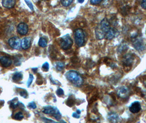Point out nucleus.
I'll list each match as a JSON object with an SVG mask.
<instances>
[{
	"instance_id": "1",
	"label": "nucleus",
	"mask_w": 146,
	"mask_h": 123,
	"mask_svg": "<svg viewBox=\"0 0 146 123\" xmlns=\"http://www.w3.org/2000/svg\"><path fill=\"white\" fill-rule=\"evenodd\" d=\"M67 79L76 86H81L83 83V79L77 72L70 70L66 73Z\"/></svg>"
},
{
	"instance_id": "2",
	"label": "nucleus",
	"mask_w": 146,
	"mask_h": 123,
	"mask_svg": "<svg viewBox=\"0 0 146 123\" xmlns=\"http://www.w3.org/2000/svg\"><path fill=\"white\" fill-rule=\"evenodd\" d=\"M42 111L44 114H52L56 119L58 120H60L61 118V114L59 110L56 107H53L52 106H47L43 107Z\"/></svg>"
},
{
	"instance_id": "3",
	"label": "nucleus",
	"mask_w": 146,
	"mask_h": 123,
	"mask_svg": "<svg viewBox=\"0 0 146 123\" xmlns=\"http://www.w3.org/2000/svg\"><path fill=\"white\" fill-rule=\"evenodd\" d=\"M74 40L77 45L82 47L85 43V35L82 29H77L74 32Z\"/></svg>"
},
{
	"instance_id": "4",
	"label": "nucleus",
	"mask_w": 146,
	"mask_h": 123,
	"mask_svg": "<svg viewBox=\"0 0 146 123\" xmlns=\"http://www.w3.org/2000/svg\"><path fill=\"white\" fill-rule=\"evenodd\" d=\"M73 45V41L69 35H66L61 38L60 45L62 49H70Z\"/></svg>"
},
{
	"instance_id": "5",
	"label": "nucleus",
	"mask_w": 146,
	"mask_h": 123,
	"mask_svg": "<svg viewBox=\"0 0 146 123\" xmlns=\"http://www.w3.org/2000/svg\"><path fill=\"white\" fill-rule=\"evenodd\" d=\"M8 44L12 48L18 49L21 46V41L20 38L17 36H14L11 38L8 41Z\"/></svg>"
},
{
	"instance_id": "6",
	"label": "nucleus",
	"mask_w": 146,
	"mask_h": 123,
	"mask_svg": "<svg viewBox=\"0 0 146 123\" xmlns=\"http://www.w3.org/2000/svg\"><path fill=\"white\" fill-rule=\"evenodd\" d=\"M98 25L100 27V29L105 33V35L111 27L110 22L106 18L102 20L100 24Z\"/></svg>"
},
{
	"instance_id": "7",
	"label": "nucleus",
	"mask_w": 146,
	"mask_h": 123,
	"mask_svg": "<svg viewBox=\"0 0 146 123\" xmlns=\"http://www.w3.org/2000/svg\"><path fill=\"white\" fill-rule=\"evenodd\" d=\"M133 45L134 48L139 51H143L145 49V45L143 40L139 38L134 40Z\"/></svg>"
},
{
	"instance_id": "8",
	"label": "nucleus",
	"mask_w": 146,
	"mask_h": 123,
	"mask_svg": "<svg viewBox=\"0 0 146 123\" xmlns=\"http://www.w3.org/2000/svg\"><path fill=\"white\" fill-rule=\"evenodd\" d=\"M29 31L28 25L26 23H21L17 26V31L20 35H27Z\"/></svg>"
},
{
	"instance_id": "9",
	"label": "nucleus",
	"mask_w": 146,
	"mask_h": 123,
	"mask_svg": "<svg viewBox=\"0 0 146 123\" xmlns=\"http://www.w3.org/2000/svg\"><path fill=\"white\" fill-rule=\"evenodd\" d=\"M0 63L3 67H8L12 65V60L11 59L8 57L3 56L0 57Z\"/></svg>"
},
{
	"instance_id": "10",
	"label": "nucleus",
	"mask_w": 146,
	"mask_h": 123,
	"mask_svg": "<svg viewBox=\"0 0 146 123\" xmlns=\"http://www.w3.org/2000/svg\"><path fill=\"white\" fill-rule=\"evenodd\" d=\"M129 93V90L125 86H122L119 88L117 91V94L119 97L121 98H125L127 97Z\"/></svg>"
},
{
	"instance_id": "11",
	"label": "nucleus",
	"mask_w": 146,
	"mask_h": 123,
	"mask_svg": "<svg viewBox=\"0 0 146 123\" xmlns=\"http://www.w3.org/2000/svg\"><path fill=\"white\" fill-rule=\"evenodd\" d=\"M118 34V31L114 29L111 27V29L108 30V31L105 35V38L108 40H111L114 39Z\"/></svg>"
},
{
	"instance_id": "12",
	"label": "nucleus",
	"mask_w": 146,
	"mask_h": 123,
	"mask_svg": "<svg viewBox=\"0 0 146 123\" xmlns=\"http://www.w3.org/2000/svg\"><path fill=\"white\" fill-rule=\"evenodd\" d=\"M141 110V106L139 102L135 101L133 102L129 107V110L133 113H137Z\"/></svg>"
},
{
	"instance_id": "13",
	"label": "nucleus",
	"mask_w": 146,
	"mask_h": 123,
	"mask_svg": "<svg viewBox=\"0 0 146 123\" xmlns=\"http://www.w3.org/2000/svg\"><path fill=\"white\" fill-rule=\"evenodd\" d=\"M31 43V39L30 37H25L21 42V46L23 49L27 50L30 47Z\"/></svg>"
},
{
	"instance_id": "14",
	"label": "nucleus",
	"mask_w": 146,
	"mask_h": 123,
	"mask_svg": "<svg viewBox=\"0 0 146 123\" xmlns=\"http://www.w3.org/2000/svg\"><path fill=\"white\" fill-rule=\"evenodd\" d=\"M133 57L131 55H126L123 60V64L125 66H130L133 64Z\"/></svg>"
},
{
	"instance_id": "15",
	"label": "nucleus",
	"mask_w": 146,
	"mask_h": 123,
	"mask_svg": "<svg viewBox=\"0 0 146 123\" xmlns=\"http://www.w3.org/2000/svg\"><path fill=\"white\" fill-rule=\"evenodd\" d=\"M95 36L96 39L99 40H101L105 38V33L100 29L99 25H98L95 29Z\"/></svg>"
},
{
	"instance_id": "16",
	"label": "nucleus",
	"mask_w": 146,
	"mask_h": 123,
	"mask_svg": "<svg viewBox=\"0 0 146 123\" xmlns=\"http://www.w3.org/2000/svg\"><path fill=\"white\" fill-rule=\"evenodd\" d=\"M15 1L14 0H5L2 1V3L3 6L7 8H12L15 5Z\"/></svg>"
},
{
	"instance_id": "17",
	"label": "nucleus",
	"mask_w": 146,
	"mask_h": 123,
	"mask_svg": "<svg viewBox=\"0 0 146 123\" xmlns=\"http://www.w3.org/2000/svg\"><path fill=\"white\" fill-rule=\"evenodd\" d=\"M23 77V74L21 72H17L15 73L14 74L13 76V80L15 82H18L20 81Z\"/></svg>"
},
{
	"instance_id": "18",
	"label": "nucleus",
	"mask_w": 146,
	"mask_h": 123,
	"mask_svg": "<svg viewBox=\"0 0 146 123\" xmlns=\"http://www.w3.org/2000/svg\"><path fill=\"white\" fill-rule=\"evenodd\" d=\"M108 119L112 123H116L118 120V116L115 114H111L109 116Z\"/></svg>"
},
{
	"instance_id": "19",
	"label": "nucleus",
	"mask_w": 146,
	"mask_h": 123,
	"mask_svg": "<svg viewBox=\"0 0 146 123\" xmlns=\"http://www.w3.org/2000/svg\"><path fill=\"white\" fill-rule=\"evenodd\" d=\"M65 63L62 62H58L55 64V67L59 71H61L65 68Z\"/></svg>"
},
{
	"instance_id": "20",
	"label": "nucleus",
	"mask_w": 146,
	"mask_h": 123,
	"mask_svg": "<svg viewBox=\"0 0 146 123\" xmlns=\"http://www.w3.org/2000/svg\"><path fill=\"white\" fill-rule=\"evenodd\" d=\"M42 120L45 123H67L64 120H61L60 123H58V122H56L55 121H54L53 120H52L50 119H48V118H45V117L42 118Z\"/></svg>"
},
{
	"instance_id": "21",
	"label": "nucleus",
	"mask_w": 146,
	"mask_h": 123,
	"mask_svg": "<svg viewBox=\"0 0 146 123\" xmlns=\"http://www.w3.org/2000/svg\"><path fill=\"white\" fill-rule=\"evenodd\" d=\"M75 104V99L74 97L70 96L69 98L67 100L66 104L69 107H72Z\"/></svg>"
},
{
	"instance_id": "22",
	"label": "nucleus",
	"mask_w": 146,
	"mask_h": 123,
	"mask_svg": "<svg viewBox=\"0 0 146 123\" xmlns=\"http://www.w3.org/2000/svg\"><path fill=\"white\" fill-rule=\"evenodd\" d=\"M38 45L42 48H44L47 45V41L46 39L43 37L40 38V40L38 41Z\"/></svg>"
},
{
	"instance_id": "23",
	"label": "nucleus",
	"mask_w": 146,
	"mask_h": 123,
	"mask_svg": "<svg viewBox=\"0 0 146 123\" xmlns=\"http://www.w3.org/2000/svg\"><path fill=\"white\" fill-rule=\"evenodd\" d=\"M14 118L16 120H21L24 118V115H23L22 112H19L14 115Z\"/></svg>"
},
{
	"instance_id": "24",
	"label": "nucleus",
	"mask_w": 146,
	"mask_h": 123,
	"mask_svg": "<svg viewBox=\"0 0 146 123\" xmlns=\"http://www.w3.org/2000/svg\"><path fill=\"white\" fill-rule=\"evenodd\" d=\"M128 48V47L125 44H121V45H120L118 49V51L119 53H121V52H124L125 51H126Z\"/></svg>"
},
{
	"instance_id": "25",
	"label": "nucleus",
	"mask_w": 146,
	"mask_h": 123,
	"mask_svg": "<svg viewBox=\"0 0 146 123\" xmlns=\"http://www.w3.org/2000/svg\"><path fill=\"white\" fill-rule=\"evenodd\" d=\"M73 2L72 0H68V1H61V3L62 4V5L63 6L67 7L69 6L70 5H71L72 4V3Z\"/></svg>"
},
{
	"instance_id": "26",
	"label": "nucleus",
	"mask_w": 146,
	"mask_h": 123,
	"mask_svg": "<svg viewBox=\"0 0 146 123\" xmlns=\"http://www.w3.org/2000/svg\"><path fill=\"white\" fill-rule=\"evenodd\" d=\"M18 104H19V101L18 100L15 101V100H14L13 101H12L11 104V107L12 108H15L18 106Z\"/></svg>"
},
{
	"instance_id": "27",
	"label": "nucleus",
	"mask_w": 146,
	"mask_h": 123,
	"mask_svg": "<svg viewBox=\"0 0 146 123\" xmlns=\"http://www.w3.org/2000/svg\"><path fill=\"white\" fill-rule=\"evenodd\" d=\"M33 75L31 74H30L29 75V78L27 83V87H29V86L31 85V84L33 81Z\"/></svg>"
},
{
	"instance_id": "28",
	"label": "nucleus",
	"mask_w": 146,
	"mask_h": 123,
	"mask_svg": "<svg viewBox=\"0 0 146 123\" xmlns=\"http://www.w3.org/2000/svg\"><path fill=\"white\" fill-rule=\"evenodd\" d=\"M49 65L47 62H46L43 65H42V69L44 71H48L49 70Z\"/></svg>"
},
{
	"instance_id": "29",
	"label": "nucleus",
	"mask_w": 146,
	"mask_h": 123,
	"mask_svg": "<svg viewBox=\"0 0 146 123\" xmlns=\"http://www.w3.org/2000/svg\"><path fill=\"white\" fill-rule=\"evenodd\" d=\"M56 94L58 96H61L64 94V91L61 88H59L56 91Z\"/></svg>"
},
{
	"instance_id": "30",
	"label": "nucleus",
	"mask_w": 146,
	"mask_h": 123,
	"mask_svg": "<svg viewBox=\"0 0 146 123\" xmlns=\"http://www.w3.org/2000/svg\"><path fill=\"white\" fill-rule=\"evenodd\" d=\"M20 95L21 96L24 97V98H27V92L26 90H23L21 91L20 92Z\"/></svg>"
},
{
	"instance_id": "31",
	"label": "nucleus",
	"mask_w": 146,
	"mask_h": 123,
	"mask_svg": "<svg viewBox=\"0 0 146 123\" xmlns=\"http://www.w3.org/2000/svg\"><path fill=\"white\" fill-rule=\"evenodd\" d=\"M102 2V0H91L90 3L93 5H96Z\"/></svg>"
},
{
	"instance_id": "32",
	"label": "nucleus",
	"mask_w": 146,
	"mask_h": 123,
	"mask_svg": "<svg viewBox=\"0 0 146 123\" xmlns=\"http://www.w3.org/2000/svg\"><path fill=\"white\" fill-rule=\"evenodd\" d=\"M28 107L30 108H31V109H36L37 106H36V104H35V103L34 102H30V104H28Z\"/></svg>"
},
{
	"instance_id": "33",
	"label": "nucleus",
	"mask_w": 146,
	"mask_h": 123,
	"mask_svg": "<svg viewBox=\"0 0 146 123\" xmlns=\"http://www.w3.org/2000/svg\"><path fill=\"white\" fill-rule=\"evenodd\" d=\"M25 3L27 5L28 7L30 8V9L33 11V3H31V2L30 1H25Z\"/></svg>"
},
{
	"instance_id": "34",
	"label": "nucleus",
	"mask_w": 146,
	"mask_h": 123,
	"mask_svg": "<svg viewBox=\"0 0 146 123\" xmlns=\"http://www.w3.org/2000/svg\"><path fill=\"white\" fill-rule=\"evenodd\" d=\"M141 7L144 9H145L146 7V0H143L142 3H141Z\"/></svg>"
},
{
	"instance_id": "35",
	"label": "nucleus",
	"mask_w": 146,
	"mask_h": 123,
	"mask_svg": "<svg viewBox=\"0 0 146 123\" xmlns=\"http://www.w3.org/2000/svg\"><path fill=\"white\" fill-rule=\"evenodd\" d=\"M72 117L76 118H80V115L78 114L77 112H74L72 114Z\"/></svg>"
},
{
	"instance_id": "36",
	"label": "nucleus",
	"mask_w": 146,
	"mask_h": 123,
	"mask_svg": "<svg viewBox=\"0 0 146 123\" xmlns=\"http://www.w3.org/2000/svg\"><path fill=\"white\" fill-rule=\"evenodd\" d=\"M78 2H79V3H83V2H84V1H83V0H82V1L78 0Z\"/></svg>"
},
{
	"instance_id": "37",
	"label": "nucleus",
	"mask_w": 146,
	"mask_h": 123,
	"mask_svg": "<svg viewBox=\"0 0 146 123\" xmlns=\"http://www.w3.org/2000/svg\"><path fill=\"white\" fill-rule=\"evenodd\" d=\"M77 113L78 114H80V113H81V112H80V110H77Z\"/></svg>"
}]
</instances>
